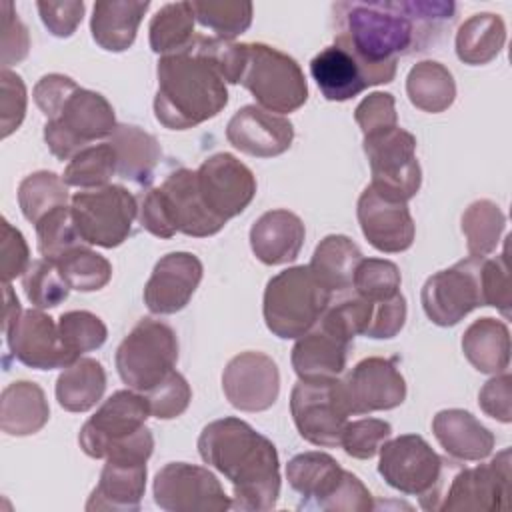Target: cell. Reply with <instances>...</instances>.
Masks as SVG:
<instances>
[{"mask_svg":"<svg viewBox=\"0 0 512 512\" xmlns=\"http://www.w3.org/2000/svg\"><path fill=\"white\" fill-rule=\"evenodd\" d=\"M454 14L456 4L440 0L336 2L332 44L346 48L388 84L396 76L398 56L426 50Z\"/></svg>","mask_w":512,"mask_h":512,"instance_id":"cell-1","label":"cell"},{"mask_svg":"<svg viewBox=\"0 0 512 512\" xmlns=\"http://www.w3.org/2000/svg\"><path fill=\"white\" fill-rule=\"evenodd\" d=\"M200 458L232 484V508L272 510L280 498L276 446L248 422L226 416L206 424L198 436Z\"/></svg>","mask_w":512,"mask_h":512,"instance_id":"cell-2","label":"cell"},{"mask_svg":"<svg viewBox=\"0 0 512 512\" xmlns=\"http://www.w3.org/2000/svg\"><path fill=\"white\" fill-rule=\"evenodd\" d=\"M156 76L154 116L164 128H194L218 116L228 104L220 70L192 42L182 52L160 56Z\"/></svg>","mask_w":512,"mask_h":512,"instance_id":"cell-3","label":"cell"},{"mask_svg":"<svg viewBox=\"0 0 512 512\" xmlns=\"http://www.w3.org/2000/svg\"><path fill=\"white\" fill-rule=\"evenodd\" d=\"M138 220L144 230L158 238H172L176 232L208 238L226 226L204 204L196 170L190 168H178L158 188H150L138 208Z\"/></svg>","mask_w":512,"mask_h":512,"instance_id":"cell-4","label":"cell"},{"mask_svg":"<svg viewBox=\"0 0 512 512\" xmlns=\"http://www.w3.org/2000/svg\"><path fill=\"white\" fill-rule=\"evenodd\" d=\"M286 480L302 496L298 508L330 512H368L372 494L360 478L326 452H304L286 464Z\"/></svg>","mask_w":512,"mask_h":512,"instance_id":"cell-5","label":"cell"},{"mask_svg":"<svg viewBox=\"0 0 512 512\" xmlns=\"http://www.w3.org/2000/svg\"><path fill=\"white\" fill-rule=\"evenodd\" d=\"M330 300L332 292L310 266H292L268 280L262 302L264 322L278 338H300L316 326Z\"/></svg>","mask_w":512,"mask_h":512,"instance_id":"cell-6","label":"cell"},{"mask_svg":"<svg viewBox=\"0 0 512 512\" xmlns=\"http://www.w3.org/2000/svg\"><path fill=\"white\" fill-rule=\"evenodd\" d=\"M442 468V458L418 434H402L380 448L378 474L394 490L420 496L424 510H438Z\"/></svg>","mask_w":512,"mask_h":512,"instance_id":"cell-7","label":"cell"},{"mask_svg":"<svg viewBox=\"0 0 512 512\" xmlns=\"http://www.w3.org/2000/svg\"><path fill=\"white\" fill-rule=\"evenodd\" d=\"M240 84L250 90L258 106L270 112H294L308 100V84L300 64L274 46L246 44V66Z\"/></svg>","mask_w":512,"mask_h":512,"instance_id":"cell-8","label":"cell"},{"mask_svg":"<svg viewBox=\"0 0 512 512\" xmlns=\"http://www.w3.org/2000/svg\"><path fill=\"white\" fill-rule=\"evenodd\" d=\"M112 104L94 90L76 88L44 124V142L58 160H70L96 140L110 138L116 128Z\"/></svg>","mask_w":512,"mask_h":512,"instance_id":"cell-9","label":"cell"},{"mask_svg":"<svg viewBox=\"0 0 512 512\" xmlns=\"http://www.w3.org/2000/svg\"><path fill=\"white\" fill-rule=\"evenodd\" d=\"M116 370L128 388L148 392L178 362V338L162 320L142 318L116 348Z\"/></svg>","mask_w":512,"mask_h":512,"instance_id":"cell-10","label":"cell"},{"mask_svg":"<svg viewBox=\"0 0 512 512\" xmlns=\"http://www.w3.org/2000/svg\"><path fill=\"white\" fill-rule=\"evenodd\" d=\"M74 226L88 246L116 248L130 234L138 216L134 194L120 184L76 192L70 200Z\"/></svg>","mask_w":512,"mask_h":512,"instance_id":"cell-11","label":"cell"},{"mask_svg":"<svg viewBox=\"0 0 512 512\" xmlns=\"http://www.w3.org/2000/svg\"><path fill=\"white\" fill-rule=\"evenodd\" d=\"M364 152L370 164L372 182L380 196L394 202H408L422 184V168L416 158V138L396 126L386 132L364 136Z\"/></svg>","mask_w":512,"mask_h":512,"instance_id":"cell-12","label":"cell"},{"mask_svg":"<svg viewBox=\"0 0 512 512\" xmlns=\"http://www.w3.org/2000/svg\"><path fill=\"white\" fill-rule=\"evenodd\" d=\"M290 414L306 442L322 448L340 446L350 416L340 380H298L290 392Z\"/></svg>","mask_w":512,"mask_h":512,"instance_id":"cell-13","label":"cell"},{"mask_svg":"<svg viewBox=\"0 0 512 512\" xmlns=\"http://www.w3.org/2000/svg\"><path fill=\"white\" fill-rule=\"evenodd\" d=\"M482 258L468 256L454 266L432 274L420 292L424 314L436 326H456L474 308L484 306L480 288Z\"/></svg>","mask_w":512,"mask_h":512,"instance_id":"cell-14","label":"cell"},{"mask_svg":"<svg viewBox=\"0 0 512 512\" xmlns=\"http://www.w3.org/2000/svg\"><path fill=\"white\" fill-rule=\"evenodd\" d=\"M154 502L166 512H226L232 508L220 480L202 466L170 462L152 484Z\"/></svg>","mask_w":512,"mask_h":512,"instance_id":"cell-15","label":"cell"},{"mask_svg":"<svg viewBox=\"0 0 512 512\" xmlns=\"http://www.w3.org/2000/svg\"><path fill=\"white\" fill-rule=\"evenodd\" d=\"M150 416L148 400L136 390H118L84 422L78 444L90 458H106L114 448L128 442Z\"/></svg>","mask_w":512,"mask_h":512,"instance_id":"cell-16","label":"cell"},{"mask_svg":"<svg viewBox=\"0 0 512 512\" xmlns=\"http://www.w3.org/2000/svg\"><path fill=\"white\" fill-rule=\"evenodd\" d=\"M510 464V448H504L488 464L460 470L452 478L446 494L440 496L438 510H506L510 496Z\"/></svg>","mask_w":512,"mask_h":512,"instance_id":"cell-17","label":"cell"},{"mask_svg":"<svg viewBox=\"0 0 512 512\" xmlns=\"http://www.w3.org/2000/svg\"><path fill=\"white\" fill-rule=\"evenodd\" d=\"M196 182L208 210L224 222L242 214L256 196L252 170L228 152L208 156L196 170Z\"/></svg>","mask_w":512,"mask_h":512,"instance_id":"cell-18","label":"cell"},{"mask_svg":"<svg viewBox=\"0 0 512 512\" xmlns=\"http://www.w3.org/2000/svg\"><path fill=\"white\" fill-rule=\"evenodd\" d=\"M12 356L34 370L66 368L80 356L68 350L58 324L38 310H22V314L4 330Z\"/></svg>","mask_w":512,"mask_h":512,"instance_id":"cell-19","label":"cell"},{"mask_svg":"<svg viewBox=\"0 0 512 512\" xmlns=\"http://www.w3.org/2000/svg\"><path fill=\"white\" fill-rule=\"evenodd\" d=\"M340 384L350 414L392 410L406 400L404 376L394 360L382 356L360 360Z\"/></svg>","mask_w":512,"mask_h":512,"instance_id":"cell-20","label":"cell"},{"mask_svg":"<svg viewBox=\"0 0 512 512\" xmlns=\"http://www.w3.org/2000/svg\"><path fill=\"white\" fill-rule=\"evenodd\" d=\"M226 400L242 412H262L274 406L280 394V372L264 352H240L222 372Z\"/></svg>","mask_w":512,"mask_h":512,"instance_id":"cell-21","label":"cell"},{"mask_svg":"<svg viewBox=\"0 0 512 512\" xmlns=\"http://www.w3.org/2000/svg\"><path fill=\"white\" fill-rule=\"evenodd\" d=\"M356 216L364 238L380 252H404L414 242L416 226L406 202L388 200L366 186L358 198Z\"/></svg>","mask_w":512,"mask_h":512,"instance_id":"cell-22","label":"cell"},{"mask_svg":"<svg viewBox=\"0 0 512 512\" xmlns=\"http://www.w3.org/2000/svg\"><path fill=\"white\" fill-rule=\"evenodd\" d=\"M226 140L248 156L274 158L292 146L294 126L282 114L246 104L228 120Z\"/></svg>","mask_w":512,"mask_h":512,"instance_id":"cell-23","label":"cell"},{"mask_svg":"<svg viewBox=\"0 0 512 512\" xmlns=\"http://www.w3.org/2000/svg\"><path fill=\"white\" fill-rule=\"evenodd\" d=\"M202 262L190 252H170L162 256L146 286L144 304L152 314L180 312L202 280Z\"/></svg>","mask_w":512,"mask_h":512,"instance_id":"cell-24","label":"cell"},{"mask_svg":"<svg viewBox=\"0 0 512 512\" xmlns=\"http://www.w3.org/2000/svg\"><path fill=\"white\" fill-rule=\"evenodd\" d=\"M146 462V458L134 454L108 456L100 480L86 502V510L136 512L146 490Z\"/></svg>","mask_w":512,"mask_h":512,"instance_id":"cell-25","label":"cell"},{"mask_svg":"<svg viewBox=\"0 0 512 512\" xmlns=\"http://www.w3.org/2000/svg\"><path fill=\"white\" fill-rule=\"evenodd\" d=\"M310 74L322 96L330 102L350 100L368 86L382 84L372 70L338 44L326 46L310 60Z\"/></svg>","mask_w":512,"mask_h":512,"instance_id":"cell-26","label":"cell"},{"mask_svg":"<svg viewBox=\"0 0 512 512\" xmlns=\"http://www.w3.org/2000/svg\"><path fill=\"white\" fill-rule=\"evenodd\" d=\"M306 238L300 216L290 210H268L250 228V248L268 266L288 264L298 258Z\"/></svg>","mask_w":512,"mask_h":512,"instance_id":"cell-27","label":"cell"},{"mask_svg":"<svg viewBox=\"0 0 512 512\" xmlns=\"http://www.w3.org/2000/svg\"><path fill=\"white\" fill-rule=\"evenodd\" d=\"M352 342L328 330L320 322L302 334L292 348V368L300 380L338 378L346 368Z\"/></svg>","mask_w":512,"mask_h":512,"instance_id":"cell-28","label":"cell"},{"mask_svg":"<svg viewBox=\"0 0 512 512\" xmlns=\"http://www.w3.org/2000/svg\"><path fill=\"white\" fill-rule=\"evenodd\" d=\"M432 432L444 452L460 462L484 460L494 450V434L462 408L440 410L432 418Z\"/></svg>","mask_w":512,"mask_h":512,"instance_id":"cell-29","label":"cell"},{"mask_svg":"<svg viewBox=\"0 0 512 512\" xmlns=\"http://www.w3.org/2000/svg\"><path fill=\"white\" fill-rule=\"evenodd\" d=\"M150 8V2L128 0H102L92 8L90 32L94 42L108 52H124L134 40L138 26Z\"/></svg>","mask_w":512,"mask_h":512,"instance_id":"cell-30","label":"cell"},{"mask_svg":"<svg viewBox=\"0 0 512 512\" xmlns=\"http://www.w3.org/2000/svg\"><path fill=\"white\" fill-rule=\"evenodd\" d=\"M50 418L44 390L36 382H10L0 396V428L8 436H30L40 432Z\"/></svg>","mask_w":512,"mask_h":512,"instance_id":"cell-31","label":"cell"},{"mask_svg":"<svg viewBox=\"0 0 512 512\" xmlns=\"http://www.w3.org/2000/svg\"><path fill=\"white\" fill-rule=\"evenodd\" d=\"M108 142L116 154V174L138 186L150 184L162 156L158 140L138 126L118 124Z\"/></svg>","mask_w":512,"mask_h":512,"instance_id":"cell-32","label":"cell"},{"mask_svg":"<svg viewBox=\"0 0 512 512\" xmlns=\"http://www.w3.org/2000/svg\"><path fill=\"white\" fill-rule=\"evenodd\" d=\"M466 360L482 374H500L510 364V330L506 322L484 316L462 334Z\"/></svg>","mask_w":512,"mask_h":512,"instance_id":"cell-33","label":"cell"},{"mask_svg":"<svg viewBox=\"0 0 512 512\" xmlns=\"http://www.w3.org/2000/svg\"><path fill=\"white\" fill-rule=\"evenodd\" d=\"M506 42V26L498 14L480 12L466 18L454 40L456 56L470 66H482L492 62Z\"/></svg>","mask_w":512,"mask_h":512,"instance_id":"cell-34","label":"cell"},{"mask_svg":"<svg viewBox=\"0 0 512 512\" xmlns=\"http://www.w3.org/2000/svg\"><path fill=\"white\" fill-rule=\"evenodd\" d=\"M362 260L360 248L344 234H328L316 246L310 270L316 278L334 294L344 292L352 286L356 266Z\"/></svg>","mask_w":512,"mask_h":512,"instance_id":"cell-35","label":"cell"},{"mask_svg":"<svg viewBox=\"0 0 512 512\" xmlns=\"http://www.w3.org/2000/svg\"><path fill=\"white\" fill-rule=\"evenodd\" d=\"M106 390V372L94 358H78L56 380V400L68 412H88Z\"/></svg>","mask_w":512,"mask_h":512,"instance_id":"cell-36","label":"cell"},{"mask_svg":"<svg viewBox=\"0 0 512 512\" xmlns=\"http://www.w3.org/2000/svg\"><path fill=\"white\" fill-rule=\"evenodd\" d=\"M406 94L418 110L438 114L452 106L456 98V82L444 64L422 60L414 64L406 76Z\"/></svg>","mask_w":512,"mask_h":512,"instance_id":"cell-37","label":"cell"},{"mask_svg":"<svg viewBox=\"0 0 512 512\" xmlns=\"http://www.w3.org/2000/svg\"><path fill=\"white\" fill-rule=\"evenodd\" d=\"M194 22L192 2L164 4L148 26L150 48L160 56L182 52L194 38Z\"/></svg>","mask_w":512,"mask_h":512,"instance_id":"cell-38","label":"cell"},{"mask_svg":"<svg viewBox=\"0 0 512 512\" xmlns=\"http://www.w3.org/2000/svg\"><path fill=\"white\" fill-rule=\"evenodd\" d=\"M506 228V216L492 200H474L462 214V234L466 238L468 254L486 258L500 244Z\"/></svg>","mask_w":512,"mask_h":512,"instance_id":"cell-39","label":"cell"},{"mask_svg":"<svg viewBox=\"0 0 512 512\" xmlns=\"http://www.w3.org/2000/svg\"><path fill=\"white\" fill-rule=\"evenodd\" d=\"M52 262L70 290L96 292L112 278V264L88 244H78Z\"/></svg>","mask_w":512,"mask_h":512,"instance_id":"cell-40","label":"cell"},{"mask_svg":"<svg viewBox=\"0 0 512 512\" xmlns=\"http://www.w3.org/2000/svg\"><path fill=\"white\" fill-rule=\"evenodd\" d=\"M18 206L28 222L38 224L52 210L68 206V186L62 176L48 170H38L20 182Z\"/></svg>","mask_w":512,"mask_h":512,"instance_id":"cell-41","label":"cell"},{"mask_svg":"<svg viewBox=\"0 0 512 512\" xmlns=\"http://www.w3.org/2000/svg\"><path fill=\"white\" fill-rule=\"evenodd\" d=\"M112 174H116V154L110 142H102L90 144L74 154L64 168L62 180L66 186L92 190L106 186Z\"/></svg>","mask_w":512,"mask_h":512,"instance_id":"cell-42","label":"cell"},{"mask_svg":"<svg viewBox=\"0 0 512 512\" xmlns=\"http://www.w3.org/2000/svg\"><path fill=\"white\" fill-rule=\"evenodd\" d=\"M194 18L204 28L216 32V38L234 40L236 36L244 34L252 24L254 6L250 2H192Z\"/></svg>","mask_w":512,"mask_h":512,"instance_id":"cell-43","label":"cell"},{"mask_svg":"<svg viewBox=\"0 0 512 512\" xmlns=\"http://www.w3.org/2000/svg\"><path fill=\"white\" fill-rule=\"evenodd\" d=\"M402 276L394 262L384 258H362L354 272V292L370 302H384L400 294Z\"/></svg>","mask_w":512,"mask_h":512,"instance_id":"cell-44","label":"cell"},{"mask_svg":"<svg viewBox=\"0 0 512 512\" xmlns=\"http://www.w3.org/2000/svg\"><path fill=\"white\" fill-rule=\"evenodd\" d=\"M22 288L30 304L40 310L56 308L70 292V286L60 276L56 264L46 258L30 262L28 270L22 274Z\"/></svg>","mask_w":512,"mask_h":512,"instance_id":"cell-45","label":"cell"},{"mask_svg":"<svg viewBox=\"0 0 512 512\" xmlns=\"http://www.w3.org/2000/svg\"><path fill=\"white\" fill-rule=\"evenodd\" d=\"M34 228H36L38 252L46 260H56L70 248L78 244H86L74 226L70 206H60L52 210L38 224H34Z\"/></svg>","mask_w":512,"mask_h":512,"instance_id":"cell-46","label":"cell"},{"mask_svg":"<svg viewBox=\"0 0 512 512\" xmlns=\"http://www.w3.org/2000/svg\"><path fill=\"white\" fill-rule=\"evenodd\" d=\"M58 330L70 352L76 356L100 348L108 338L106 324L88 310H70L58 318Z\"/></svg>","mask_w":512,"mask_h":512,"instance_id":"cell-47","label":"cell"},{"mask_svg":"<svg viewBox=\"0 0 512 512\" xmlns=\"http://www.w3.org/2000/svg\"><path fill=\"white\" fill-rule=\"evenodd\" d=\"M392 436V426L380 418H360L344 426L340 446L344 452L358 460L374 458L382 444Z\"/></svg>","mask_w":512,"mask_h":512,"instance_id":"cell-48","label":"cell"},{"mask_svg":"<svg viewBox=\"0 0 512 512\" xmlns=\"http://www.w3.org/2000/svg\"><path fill=\"white\" fill-rule=\"evenodd\" d=\"M144 396L150 406V416L158 420H172L188 408L192 400V390L186 378L180 372L172 370L164 380L144 392Z\"/></svg>","mask_w":512,"mask_h":512,"instance_id":"cell-49","label":"cell"},{"mask_svg":"<svg viewBox=\"0 0 512 512\" xmlns=\"http://www.w3.org/2000/svg\"><path fill=\"white\" fill-rule=\"evenodd\" d=\"M480 288L484 306H494L502 312L504 318H510V278H508V260L506 248L494 258H482L480 262Z\"/></svg>","mask_w":512,"mask_h":512,"instance_id":"cell-50","label":"cell"},{"mask_svg":"<svg viewBox=\"0 0 512 512\" xmlns=\"http://www.w3.org/2000/svg\"><path fill=\"white\" fill-rule=\"evenodd\" d=\"M26 84L22 78L8 70L2 68L0 74V136L8 138L14 130L20 128L24 116H26Z\"/></svg>","mask_w":512,"mask_h":512,"instance_id":"cell-51","label":"cell"},{"mask_svg":"<svg viewBox=\"0 0 512 512\" xmlns=\"http://www.w3.org/2000/svg\"><path fill=\"white\" fill-rule=\"evenodd\" d=\"M354 120L364 136H374L398 126L396 100L390 92L368 94L354 110Z\"/></svg>","mask_w":512,"mask_h":512,"instance_id":"cell-52","label":"cell"},{"mask_svg":"<svg viewBox=\"0 0 512 512\" xmlns=\"http://www.w3.org/2000/svg\"><path fill=\"white\" fill-rule=\"evenodd\" d=\"M30 266V250L18 228H14L6 218H2V236H0V272L2 282H10L16 276H22Z\"/></svg>","mask_w":512,"mask_h":512,"instance_id":"cell-53","label":"cell"},{"mask_svg":"<svg viewBox=\"0 0 512 512\" xmlns=\"http://www.w3.org/2000/svg\"><path fill=\"white\" fill-rule=\"evenodd\" d=\"M0 16H2V68H8L10 64H18L28 56L30 36H28V28L18 18L12 2L0 4Z\"/></svg>","mask_w":512,"mask_h":512,"instance_id":"cell-54","label":"cell"},{"mask_svg":"<svg viewBox=\"0 0 512 512\" xmlns=\"http://www.w3.org/2000/svg\"><path fill=\"white\" fill-rule=\"evenodd\" d=\"M40 18L48 32L56 38H68L76 32L82 22L86 4L82 0L64 2H36Z\"/></svg>","mask_w":512,"mask_h":512,"instance_id":"cell-55","label":"cell"},{"mask_svg":"<svg viewBox=\"0 0 512 512\" xmlns=\"http://www.w3.org/2000/svg\"><path fill=\"white\" fill-rule=\"evenodd\" d=\"M406 322V298L402 294H396L390 300L384 302H372V316L368 322V328L364 336L384 340L394 338Z\"/></svg>","mask_w":512,"mask_h":512,"instance_id":"cell-56","label":"cell"},{"mask_svg":"<svg viewBox=\"0 0 512 512\" xmlns=\"http://www.w3.org/2000/svg\"><path fill=\"white\" fill-rule=\"evenodd\" d=\"M512 378L504 370L494 374L478 392V404L490 418L498 422H512Z\"/></svg>","mask_w":512,"mask_h":512,"instance_id":"cell-57","label":"cell"},{"mask_svg":"<svg viewBox=\"0 0 512 512\" xmlns=\"http://www.w3.org/2000/svg\"><path fill=\"white\" fill-rule=\"evenodd\" d=\"M78 88V84L64 74H46L42 76L32 92V98L40 112L46 118H52L58 108L64 104V100Z\"/></svg>","mask_w":512,"mask_h":512,"instance_id":"cell-58","label":"cell"},{"mask_svg":"<svg viewBox=\"0 0 512 512\" xmlns=\"http://www.w3.org/2000/svg\"><path fill=\"white\" fill-rule=\"evenodd\" d=\"M22 314V306L18 296L14 294L10 282L4 284V308H2V332Z\"/></svg>","mask_w":512,"mask_h":512,"instance_id":"cell-59","label":"cell"}]
</instances>
